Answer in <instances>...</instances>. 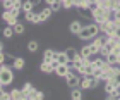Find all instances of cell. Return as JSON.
<instances>
[{
  "label": "cell",
  "instance_id": "1",
  "mask_svg": "<svg viewBox=\"0 0 120 100\" xmlns=\"http://www.w3.org/2000/svg\"><path fill=\"white\" fill-rule=\"evenodd\" d=\"M100 31H101L100 29V24L91 23V24H84L77 36H79V40H93V38L98 36V33H100Z\"/></svg>",
  "mask_w": 120,
  "mask_h": 100
},
{
  "label": "cell",
  "instance_id": "2",
  "mask_svg": "<svg viewBox=\"0 0 120 100\" xmlns=\"http://www.w3.org/2000/svg\"><path fill=\"white\" fill-rule=\"evenodd\" d=\"M14 67L12 66H9L7 64H2V71H0V86L5 88V86H9V85H12V81H14Z\"/></svg>",
  "mask_w": 120,
  "mask_h": 100
},
{
  "label": "cell",
  "instance_id": "3",
  "mask_svg": "<svg viewBox=\"0 0 120 100\" xmlns=\"http://www.w3.org/2000/svg\"><path fill=\"white\" fill-rule=\"evenodd\" d=\"M100 29L103 31V35L112 36V35H115V33H117V26H115V23H113V19H110V21H106V23L100 24Z\"/></svg>",
  "mask_w": 120,
  "mask_h": 100
},
{
  "label": "cell",
  "instance_id": "4",
  "mask_svg": "<svg viewBox=\"0 0 120 100\" xmlns=\"http://www.w3.org/2000/svg\"><path fill=\"white\" fill-rule=\"evenodd\" d=\"M64 79H65V85H67L69 88H77V86L81 85V78H79L77 74H75L74 71H70V73H69L67 76H65Z\"/></svg>",
  "mask_w": 120,
  "mask_h": 100
},
{
  "label": "cell",
  "instance_id": "5",
  "mask_svg": "<svg viewBox=\"0 0 120 100\" xmlns=\"http://www.w3.org/2000/svg\"><path fill=\"white\" fill-rule=\"evenodd\" d=\"M24 17H26V21L31 23V24H40V23H43L41 14L36 12V10H33V12H29V14H24Z\"/></svg>",
  "mask_w": 120,
  "mask_h": 100
},
{
  "label": "cell",
  "instance_id": "6",
  "mask_svg": "<svg viewBox=\"0 0 120 100\" xmlns=\"http://www.w3.org/2000/svg\"><path fill=\"white\" fill-rule=\"evenodd\" d=\"M70 71H72V69H70V66H69V64H60L58 67L55 69V74L60 76V78H65V76L70 73Z\"/></svg>",
  "mask_w": 120,
  "mask_h": 100
},
{
  "label": "cell",
  "instance_id": "7",
  "mask_svg": "<svg viewBox=\"0 0 120 100\" xmlns=\"http://www.w3.org/2000/svg\"><path fill=\"white\" fill-rule=\"evenodd\" d=\"M2 17H4L5 23H7V26H14L15 23H17V16H14L12 12H10V10H5Z\"/></svg>",
  "mask_w": 120,
  "mask_h": 100
},
{
  "label": "cell",
  "instance_id": "8",
  "mask_svg": "<svg viewBox=\"0 0 120 100\" xmlns=\"http://www.w3.org/2000/svg\"><path fill=\"white\" fill-rule=\"evenodd\" d=\"M65 54H67V57H69V60H70V62H74L75 59H79V57H81L79 50H77V48H74V47L65 48Z\"/></svg>",
  "mask_w": 120,
  "mask_h": 100
},
{
  "label": "cell",
  "instance_id": "9",
  "mask_svg": "<svg viewBox=\"0 0 120 100\" xmlns=\"http://www.w3.org/2000/svg\"><path fill=\"white\" fill-rule=\"evenodd\" d=\"M12 67H14V71H22V69L26 67V60H24L22 57H14Z\"/></svg>",
  "mask_w": 120,
  "mask_h": 100
},
{
  "label": "cell",
  "instance_id": "10",
  "mask_svg": "<svg viewBox=\"0 0 120 100\" xmlns=\"http://www.w3.org/2000/svg\"><path fill=\"white\" fill-rule=\"evenodd\" d=\"M82 23H81V21H72V23H70V26H69V31L72 33V35H79L81 33V29H82Z\"/></svg>",
  "mask_w": 120,
  "mask_h": 100
},
{
  "label": "cell",
  "instance_id": "11",
  "mask_svg": "<svg viewBox=\"0 0 120 100\" xmlns=\"http://www.w3.org/2000/svg\"><path fill=\"white\" fill-rule=\"evenodd\" d=\"M53 59H55V50L53 48H46L45 52H43V62H52Z\"/></svg>",
  "mask_w": 120,
  "mask_h": 100
},
{
  "label": "cell",
  "instance_id": "12",
  "mask_svg": "<svg viewBox=\"0 0 120 100\" xmlns=\"http://www.w3.org/2000/svg\"><path fill=\"white\" fill-rule=\"evenodd\" d=\"M34 0H24V5H22V12L24 14H29V12H33L34 10Z\"/></svg>",
  "mask_w": 120,
  "mask_h": 100
},
{
  "label": "cell",
  "instance_id": "13",
  "mask_svg": "<svg viewBox=\"0 0 120 100\" xmlns=\"http://www.w3.org/2000/svg\"><path fill=\"white\" fill-rule=\"evenodd\" d=\"M41 19H43V23H45V21H48L53 16V9L50 7V5H48V7H45V9H41Z\"/></svg>",
  "mask_w": 120,
  "mask_h": 100
},
{
  "label": "cell",
  "instance_id": "14",
  "mask_svg": "<svg viewBox=\"0 0 120 100\" xmlns=\"http://www.w3.org/2000/svg\"><path fill=\"white\" fill-rule=\"evenodd\" d=\"M55 59L58 60L60 64H69L70 62L69 57H67V54H65V50H64V52H55Z\"/></svg>",
  "mask_w": 120,
  "mask_h": 100
},
{
  "label": "cell",
  "instance_id": "15",
  "mask_svg": "<svg viewBox=\"0 0 120 100\" xmlns=\"http://www.w3.org/2000/svg\"><path fill=\"white\" fill-rule=\"evenodd\" d=\"M117 88H120V86H117V83L113 81V79L105 81V92H106V95H108V93H112L113 90H117Z\"/></svg>",
  "mask_w": 120,
  "mask_h": 100
},
{
  "label": "cell",
  "instance_id": "16",
  "mask_svg": "<svg viewBox=\"0 0 120 100\" xmlns=\"http://www.w3.org/2000/svg\"><path fill=\"white\" fill-rule=\"evenodd\" d=\"M93 73H94V66H93L91 62H88L84 66V69L81 71V74H82V76H93Z\"/></svg>",
  "mask_w": 120,
  "mask_h": 100
},
{
  "label": "cell",
  "instance_id": "17",
  "mask_svg": "<svg viewBox=\"0 0 120 100\" xmlns=\"http://www.w3.org/2000/svg\"><path fill=\"white\" fill-rule=\"evenodd\" d=\"M26 47H28V50H29L31 54H36V52H38V48H40V42L31 40V42H28V45H26Z\"/></svg>",
  "mask_w": 120,
  "mask_h": 100
},
{
  "label": "cell",
  "instance_id": "18",
  "mask_svg": "<svg viewBox=\"0 0 120 100\" xmlns=\"http://www.w3.org/2000/svg\"><path fill=\"white\" fill-rule=\"evenodd\" d=\"M118 57H120V55H117V54H113V52H112V54H108L105 59H106V62H108V64L117 66V64H118Z\"/></svg>",
  "mask_w": 120,
  "mask_h": 100
},
{
  "label": "cell",
  "instance_id": "19",
  "mask_svg": "<svg viewBox=\"0 0 120 100\" xmlns=\"http://www.w3.org/2000/svg\"><path fill=\"white\" fill-rule=\"evenodd\" d=\"M70 98L72 100H82V90L81 88H72V93H70Z\"/></svg>",
  "mask_w": 120,
  "mask_h": 100
},
{
  "label": "cell",
  "instance_id": "20",
  "mask_svg": "<svg viewBox=\"0 0 120 100\" xmlns=\"http://www.w3.org/2000/svg\"><path fill=\"white\" fill-rule=\"evenodd\" d=\"M40 71H41V73H45V74H48V73H53V66H52V62H41V66H40Z\"/></svg>",
  "mask_w": 120,
  "mask_h": 100
},
{
  "label": "cell",
  "instance_id": "21",
  "mask_svg": "<svg viewBox=\"0 0 120 100\" xmlns=\"http://www.w3.org/2000/svg\"><path fill=\"white\" fill-rule=\"evenodd\" d=\"M81 57H91V55H93V52H91V47L89 45H84L82 48H81Z\"/></svg>",
  "mask_w": 120,
  "mask_h": 100
},
{
  "label": "cell",
  "instance_id": "22",
  "mask_svg": "<svg viewBox=\"0 0 120 100\" xmlns=\"http://www.w3.org/2000/svg\"><path fill=\"white\" fill-rule=\"evenodd\" d=\"M12 28H14L15 35H22V33L26 31V28H24V24H22V23H15V24H14Z\"/></svg>",
  "mask_w": 120,
  "mask_h": 100
},
{
  "label": "cell",
  "instance_id": "23",
  "mask_svg": "<svg viewBox=\"0 0 120 100\" xmlns=\"http://www.w3.org/2000/svg\"><path fill=\"white\" fill-rule=\"evenodd\" d=\"M14 35H15V31H14L12 26H7V28L4 29V38H12Z\"/></svg>",
  "mask_w": 120,
  "mask_h": 100
},
{
  "label": "cell",
  "instance_id": "24",
  "mask_svg": "<svg viewBox=\"0 0 120 100\" xmlns=\"http://www.w3.org/2000/svg\"><path fill=\"white\" fill-rule=\"evenodd\" d=\"M105 64H106V59H96L94 57V60H93V66H94V67H100V69H103Z\"/></svg>",
  "mask_w": 120,
  "mask_h": 100
},
{
  "label": "cell",
  "instance_id": "25",
  "mask_svg": "<svg viewBox=\"0 0 120 100\" xmlns=\"http://www.w3.org/2000/svg\"><path fill=\"white\" fill-rule=\"evenodd\" d=\"M14 4H15V0H2V5H4L5 10H10L14 7Z\"/></svg>",
  "mask_w": 120,
  "mask_h": 100
},
{
  "label": "cell",
  "instance_id": "26",
  "mask_svg": "<svg viewBox=\"0 0 120 100\" xmlns=\"http://www.w3.org/2000/svg\"><path fill=\"white\" fill-rule=\"evenodd\" d=\"M0 100H12V97H10V92H5L2 88V93H0Z\"/></svg>",
  "mask_w": 120,
  "mask_h": 100
},
{
  "label": "cell",
  "instance_id": "27",
  "mask_svg": "<svg viewBox=\"0 0 120 100\" xmlns=\"http://www.w3.org/2000/svg\"><path fill=\"white\" fill-rule=\"evenodd\" d=\"M21 90H22V92L26 93V95H29V93H31V90H33V85H31V83H24V86L21 88Z\"/></svg>",
  "mask_w": 120,
  "mask_h": 100
},
{
  "label": "cell",
  "instance_id": "28",
  "mask_svg": "<svg viewBox=\"0 0 120 100\" xmlns=\"http://www.w3.org/2000/svg\"><path fill=\"white\" fill-rule=\"evenodd\" d=\"M101 76H103V69H100V67H94L93 78H96V79H101Z\"/></svg>",
  "mask_w": 120,
  "mask_h": 100
},
{
  "label": "cell",
  "instance_id": "29",
  "mask_svg": "<svg viewBox=\"0 0 120 100\" xmlns=\"http://www.w3.org/2000/svg\"><path fill=\"white\" fill-rule=\"evenodd\" d=\"M64 4V9H72L74 7V0H62Z\"/></svg>",
  "mask_w": 120,
  "mask_h": 100
},
{
  "label": "cell",
  "instance_id": "30",
  "mask_svg": "<svg viewBox=\"0 0 120 100\" xmlns=\"http://www.w3.org/2000/svg\"><path fill=\"white\" fill-rule=\"evenodd\" d=\"M38 95H40V90H36V88H33V90H31V93H29V100H33V98H36Z\"/></svg>",
  "mask_w": 120,
  "mask_h": 100
},
{
  "label": "cell",
  "instance_id": "31",
  "mask_svg": "<svg viewBox=\"0 0 120 100\" xmlns=\"http://www.w3.org/2000/svg\"><path fill=\"white\" fill-rule=\"evenodd\" d=\"M113 81H115V83H117V86H120V69L117 71V74H115V76H113Z\"/></svg>",
  "mask_w": 120,
  "mask_h": 100
},
{
  "label": "cell",
  "instance_id": "32",
  "mask_svg": "<svg viewBox=\"0 0 120 100\" xmlns=\"http://www.w3.org/2000/svg\"><path fill=\"white\" fill-rule=\"evenodd\" d=\"M45 2H46V4H48V5H50V7H52V5H53V4H55V2H57V0H45Z\"/></svg>",
  "mask_w": 120,
  "mask_h": 100
},
{
  "label": "cell",
  "instance_id": "33",
  "mask_svg": "<svg viewBox=\"0 0 120 100\" xmlns=\"http://www.w3.org/2000/svg\"><path fill=\"white\" fill-rule=\"evenodd\" d=\"M105 100H120V98H117V97H110V95H106V98Z\"/></svg>",
  "mask_w": 120,
  "mask_h": 100
}]
</instances>
